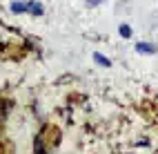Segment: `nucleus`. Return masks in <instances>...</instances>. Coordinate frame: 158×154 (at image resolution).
I'll use <instances>...</instances> for the list:
<instances>
[{"label":"nucleus","mask_w":158,"mask_h":154,"mask_svg":"<svg viewBox=\"0 0 158 154\" xmlns=\"http://www.w3.org/2000/svg\"><path fill=\"white\" fill-rule=\"evenodd\" d=\"M136 51H138V54H145V56H152V54H156V45L140 40V43H136Z\"/></svg>","instance_id":"nucleus-1"},{"label":"nucleus","mask_w":158,"mask_h":154,"mask_svg":"<svg viewBox=\"0 0 158 154\" xmlns=\"http://www.w3.org/2000/svg\"><path fill=\"white\" fill-rule=\"evenodd\" d=\"M27 11H31L34 16H43L45 9H43V5H40V2H27Z\"/></svg>","instance_id":"nucleus-2"},{"label":"nucleus","mask_w":158,"mask_h":154,"mask_svg":"<svg viewBox=\"0 0 158 154\" xmlns=\"http://www.w3.org/2000/svg\"><path fill=\"white\" fill-rule=\"evenodd\" d=\"M94 60H96L98 65H102V67H111V60H109V58H105L102 54H94Z\"/></svg>","instance_id":"nucleus-3"},{"label":"nucleus","mask_w":158,"mask_h":154,"mask_svg":"<svg viewBox=\"0 0 158 154\" xmlns=\"http://www.w3.org/2000/svg\"><path fill=\"white\" fill-rule=\"evenodd\" d=\"M11 11L14 14H25L27 11V5L25 2H11Z\"/></svg>","instance_id":"nucleus-4"},{"label":"nucleus","mask_w":158,"mask_h":154,"mask_svg":"<svg viewBox=\"0 0 158 154\" xmlns=\"http://www.w3.org/2000/svg\"><path fill=\"white\" fill-rule=\"evenodd\" d=\"M118 34H120L123 38H131V27H129V25H125V23H123V25L118 27Z\"/></svg>","instance_id":"nucleus-5"},{"label":"nucleus","mask_w":158,"mask_h":154,"mask_svg":"<svg viewBox=\"0 0 158 154\" xmlns=\"http://www.w3.org/2000/svg\"><path fill=\"white\" fill-rule=\"evenodd\" d=\"M102 2H105V0H87L85 5H87V7H98V5H102Z\"/></svg>","instance_id":"nucleus-6"}]
</instances>
